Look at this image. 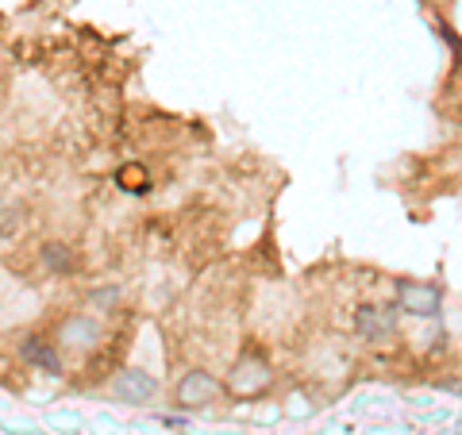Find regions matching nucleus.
Returning a JSON list of instances; mask_svg holds the SVG:
<instances>
[{
  "mask_svg": "<svg viewBox=\"0 0 462 435\" xmlns=\"http://www.w3.org/2000/svg\"><path fill=\"white\" fill-rule=\"evenodd\" d=\"M393 309L412 316H439L443 312V289L412 278H397V304Z\"/></svg>",
  "mask_w": 462,
  "mask_h": 435,
  "instance_id": "nucleus-1",
  "label": "nucleus"
},
{
  "mask_svg": "<svg viewBox=\"0 0 462 435\" xmlns=\"http://www.w3.org/2000/svg\"><path fill=\"white\" fill-rule=\"evenodd\" d=\"M270 378H273V374H270V362L263 355H243L239 366L231 370L227 389H231V393H239V397H254L258 389L270 385Z\"/></svg>",
  "mask_w": 462,
  "mask_h": 435,
  "instance_id": "nucleus-2",
  "label": "nucleus"
},
{
  "mask_svg": "<svg viewBox=\"0 0 462 435\" xmlns=\"http://www.w3.org/2000/svg\"><path fill=\"white\" fill-rule=\"evenodd\" d=\"M216 397H220V382L208 370H189L178 382V404H185V409H205Z\"/></svg>",
  "mask_w": 462,
  "mask_h": 435,
  "instance_id": "nucleus-3",
  "label": "nucleus"
},
{
  "mask_svg": "<svg viewBox=\"0 0 462 435\" xmlns=\"http://www.w3.org/2000/svg\"><path fill=\"white\" fill-rule=\"evenodd\" d=\"M112 393L127 401V404H143V401H154L158 393V378H151L147 370H120L116 374V382H112Z\"/></svg>",
  "mask_w": 462,
  "mask_h": 435,
  "instance_id": "nucleus-4",
  "label": "nucleus"
},
{
  "mask_svg": "<svg viewBox=\"0 0 462 435\" xmlns=\"http://www.w3.org/2000/svg\"><path fill=\"white\" fill-rule=\"evenodd\" d=\"M20 358H23V362H32L35 370L51 374V378H62V374H66L62 355H58L54 347H51L47 339H42V336H27V339L20 343Z\"/></svg>",
  "mask_w": 462,
  "mask_h": 435,
  "instance_id": "nucleus-5",
  "label": "nucleus"
},
{
  "mask_svg": "<svg viewBox=\"0 0 462 435\" xmlns=\"http://www.w3.org/2000/svg\"><path fill=\"white\" fill-rule=\"evenodd\" d=\"M355 331L363 339H385L393 336V304L389 309H378V304H363V309H355Z\"/></svg>",
  "mask_w": 462,
  "mask_h": 435,
  "instance_id": "nucleus-6",
  "label": "nucleus"
},
{
  "mask_svg": "<svg viewBox=\"0 0 462 435\" xmlns=\"http://www.w3.org/2000/svg\"><path fill=\"white\" fill-rule=\"evenodd\" d=\"M100 339H105V331H100V324L93 316H69L62 324V343L74 347V351H93Z\"/></svg>",
  "mask_w": 462,
  "mask_h": 435,
  "instance_id": "nucleus-7",
  "label": "nucleus"
},
{
  "mask_svg": "<svg viewBox=\"0 0 462 435\" xmlns=\"http://www.w3.org/2000/svg\"><path fill=\"white\" fill-rule=\"evenodd\" d=\"M39 258H42V266H47L51 273H58V278H69V273L78 270V263H74V255H69L66 243H42Z\"/></svg>",
  "mask_w": 462,
  "mask_h": 435,
  "instance_id": "nucleus-8",
  "label": "nucleus"
},
{
  "mask_svg": "<svg viewBox=\"0 0 462 435\" xmlns=\"http://www.w3.org/2000/svg\"><path fill=\"white\" fill-rule=\"evenodd\" d=\"M116 185H120L124 193H147L151 178H147V170H139V166H124L120 173H116Z\"/></svg>",
  "mask_w": 462,
  "mask_h": 435,
  "instance_id": "nucleus-9",
  "label": "nucleus"
},
{
  "mask_svg": "<svg viewBox=\"0 0 462 435\" xmlns=\"http://www.w3.org/2000/svg\"><path fill=\"white\" fill-rule=\"evenodd\" d=\"M116 301H120V293H116V289H97V293H93V304H108V309H112Z\"/></svg>",
  "mask_w": 462,
  "mask_h": 435,
  "instance_id": "nucleus-10",
  "label": "nucleus"
}]
</instances>
